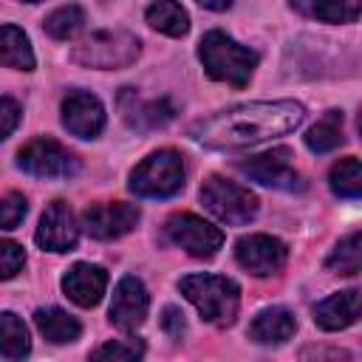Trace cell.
<instances>
[{"instance_id":"1","label":"cell","mask_w":362,"mask_h":362,"mask_svg":"<svg viewBox=\"0 0 362 362\" xmlns=\"http://www.w3.org/2000/svg\"><path fill=\"white\" fill-rule=\"evenodd\" d=\"M305 119V107L294 99L249 102L215 116L198 119L189 127V139L209 150H243L274 136H286Z\"/></svg>"},{"instance_id":"2","label":"cell","mask_w":362,"mask_h":362,"mask_svg":"<svg viewBox=\"0 0 362 362\" xmlns=\"http://www.w3.org/2000/svg\"><path fill=\"white\" fill-rule=\"evenodd\" d=\"M198 59L209 79L226 82L232 88H246L260 57L252 48L226 37L223 31H206L198 45Z\"/></svg>"},{"instance_id":"3","label":"cell","mask_w":362,"mask_h":362,"mask_svg":"<svg viewBox=\"0 0 362 362\" xmlns=\"http://www.w3.org/2000/svg\"><path fill=\"white\" fill-rule=\"evenodd\" d=\"M181 294L198 308V314L212 325H232L240 305V288L235 280L221 274H187L178 283Z\"/></svg>"},{"instance_id":"4","label":"cell","mask_w":362,"mask_h":362,"mask_svg":"<svg viewBox=\"0 0 362 362\" xmlns=\"http://www.w3.org/2000/svg\"><path fill=\"white\" fill-rule=\"evenodd\" d=\"M139 51H141V42L136 34L122 31V28H105V31H93V34L82 37L74 45L71 59L76 65H85V68L113 71V68L133 65Z\"/></svg>"},{"instance_id":"5","label":"cell","mask_w":362,"mask_h":362,"mask_svg":"<svg viewBox=\"0 0 362 362\" xmlns=\"http://www.w3.org/2000/svg\"><path fill=\"white\" fill-rule=\"evenodd\" d=\"M127 187L139 198H173L184 189V158L175 150H156L136 164Z\"/></svg>"},{"instance_id":"6","label":"cell","mask_w":362,"mask_h":362,"mask_svg":"<svg viewBox=\"0 0 362 362\" xmlns=\"http://www.w3.org/2000/svg\"><path fill=\"white\" fill-rule=\"evenodd\" d=\"M201 204L204 209L226 223V226H243L257 215V198L238 181H229L223 175H209L201 187Z\"/></svg>"},{"instance_id":"7","label":"cell","mask_w":362,"mask_h":362,"mask_svg":"<svg viewBox=\"0 0 362 362\" xmlns=\"http://www.w3.org/2000/svg\"><path fill=\"white\" fill-rule=\"evenodd\" d=\"M291 158H294V153L288 147H274L269 153L249 156L246 161H238V170L243 175H249L252 181L263 184V187H274V189H286V192H300V189H305V178L294 170Z\"/></svg>"},{"instance_id":"8","label":"cell","mask_w":362,"mask_h":362,"mask_svg":"<svg viewBox=\"0 0 362 362\" xmlns=\"http://www.w3.org/2000/svg\"><path fill=\"white\" fill-rule=\"evenodd\" d=\"M17 167L34 178H68L79 170V161L54 139H34L17 153Z\"/></svg>"},{"instance_id":"9","label":"cell","mask_w":362,"mask_h":362,"mask_svg":"<svg viewBox=\"0 0 362 362\" xmlns=\"http://www.w3.org/2000/svg\"><path fill=\"white\" fill-rule=\"evenodd\" d=\"M167 238L192 257H212L223 246V232L192 212H175L167 218Z\"/></svg>"},{"instance_id":"10","label":"cell","mask_w":362,"mask_h":362,"mask_svg":"<svg viewBox=\"0 0 362 362\" xmlns=\"http://www.w3.org/2000/svg\"><path fill=\"white\" fill-rule=\"evenodd\" d=\"M235 260L255 277H272L286 266L288 249L272 235H243L235 243Z\"/></svg>"},{"instance_id":"11","label":"cell","mask_w":362,"mask_h":362,"mask_svg":"<svg viewBox=\"0 0 362 362\" xmlns=\"http://www.w3.org/2000/svg\"><path fill=\"white\" fill-rule=\"evenodd\" d=\"M141 212L133 204L124 201H113V204H93L82 212V226L90 238L96 240H113L127 235L136 223H139Z\"/></svg>"},{"instance_id":"12","label":"cell","mask_w":362,"mask_h":362,"mask_svg":"<svg viewBox=\"0 0 362 362\" xmlns=\"http://www.w3.org/2000/svg\"><path fill=\"white\" fill-rule=\"evenodd\" d=\"M34 238H37L40 249H45V252H71L79 238V226H76L71 206L65 201H51L40 218Z\"/></svg>"},{"instance_id":"13","label":"cell","mask_w":362,"mask_h":362,"mask_svg":"<svg viewBox=\"0 0 362 362\" xmlns=\"http://www.w3.org/2000/svg\"><path fill=\"white\" fill-rule=\"evenodd\" d=\"M147 308H150V297H147L144 283L139 277H133V274H124L113 288L110 322L116 328H122V331H136L144 322Z\"/></svg>"},{"instance_id":"14","label":"cell","mask_w":362,"mask_h":362,"mask_svg":"<svg viewBox=\"0 0 362 362\" xmlns=\"http://www.w3.org/2000/svg\"><path fill=\"white\" fill-rule=\"evenodd\" d=\"M62 124L79 139H96L105 130V107L88 90H71L62 99Z\"/></svg>"},{"instance_id":"15","label":"cell","mask_w":362,"mask_h":362,"mask_svg":"<svg viewBox=\"0 0 362 362\" xmlns=\"http://www.w3.org/2000/svg\"><path fill=\"white\" fill-rule=\"evenodd\" d=\"M105 288H107V272L96 263H74L62 277V291L82 308L96 305Z\"/></svg>"},{"instance_id":"16","label":"cell","mask_w":362,"mask_h":362,"mask_svg":"<svg viewBox=\"0 0 362 362\" xmlns=\"http://www.w3.org/2000/svg\"><path fill=\"white\" fill-rule=\"evenodd\" d=\"M359 320V291L345 288L314 305V322L322 331H342Z\"/></svg>"},{"instance_id":"17","label":"cell","mask_w":362,"mask_h":362,"mask_svg":"<svg viewBox=\"0 0 362 362\" xmlns=\"http://www.w3.org/2000/svg\"><path fill=\"white\" fill-rule=\"evenodd\" d=\"M119 105H122V113H124L127 124H130V127H139V130L161 127V124H167V122L175 116V107H173L167 99L141 102V99L136 96V90H130V88H124Z\"/></svg>"},{"instance_id":"18","label":"cell","mask_w":362,"mask_h":362,"mask_svg":"<svg viewBox=\"0 0 362 362\" xmlns=\"http://www.w3.org/2000/svg\"><path fill=\"white\" fill-rule=\"evenodd\" d=\"M297 331V320L288 308L283 305H272L257 311V317L249 325V339L260 342V345H283L286 339H291Z\"/></svg>"},{"instance_id":"19","label":"cell","mask_w":362,"mask_h":362,"mask_svg":"<svg viewBox=\"0 0 362 362\" xmlns=\"http://www.w3.org/2000/svg\"><path fill=\"white\" fill-rule=\"evenodd\" d=\"M291 8L320 23H356L359 0H288Z\"/></svg>"},{"instance_id":"20","label":"cell","mask_w":362,"mask_h":362,"mask_svg":"<svg viewBox=\"0 0 362 362\" xmlns=\"http://www.w3.org/2000/svg\"><path fill=\"white\" fill-rule=\"evenodd\" d=\"M34 322H37L40 334H42L48 342H54V345L74 342V339H79V334H82V325H79L68 311H62V308H57V305H51V308H37V311H34Z\"/></svg>"},{"instance_id":"21","label":"cell","mask_w":362,"mask_h":362,"mask_svg":"<svg viewBox=\"0 0 362 362\" xmlns=\"http://www.w3.org/2000/svg\"><path fill=\"white\" fill-rule=\"evenodd\" d=\"M0 65L17 68V71H34L37 59H34L31 42H28L23 28L0 25Z\"/></svg>"},{"instance_id":"22","label":"cell","mask_w":362,"mask_h":362,"mask_svg":"<svg viewBox=\"0 0 362 362\" xmlns=\"http://www.w3.org/2000/svg\"><path fill=\"white\" fill-rule=\"evenodd\" d=\"M342 144V110L322 113L305 133V147L311 153H331Z\"/></svg>"},{"instance_id":"23","label":"cell","mask_w":362,"mask_h":362,"mask_svg":"<svg viewBox=\"0 0 362 362\" xmlns=\"http://www.w3.org/2000/svg\"><path fill=\"white\" fill-rule=\"evenodd\" d=\"M147 23L167 37H184L189 31V14L175 0H156L147 8Z\"/></svg>"},{"instance_id":"24","label":"cell","mask_w":362,"mask_h":362,"mask_svg":"<svg viewBox=\"0 0 362 362\" xmlns=\"http://www.w3.org/2000/svg\"><path fill=\"white\" fill-rule=\"evenodd\" d=\"M31 351V339H28V328L25 322L11 314L3 311L0 314V356L3 359H23Z\"/></svg>"},{"instance_id":"25","label":"cell","mask_w":362,"mask_h":362,"mask_svg":"<svg viewBox=\"0 0 362 362\" xmlns=\"http://www.w3.org/2000/svg\"><path fill=\"white\" fill-rule=\"evenodd\" d=\"M328 184H331L334 195H339V198H359L362 195V167H359V158H354V156L339 158L331 167Z\"/></svg>"},{"instance_id":"26","label":"cell","mask_w":362,"mask_h":362,"mask_svg":"<svg viewBox=\"0 0 362 362\" xmlns=\"http://www.w3.org/2000/svg\"><path fill=\"white\" fill-rule=\"evenodd\" d=\"M325 266H328L334 274H356V272L362 269V235H359V232H351L348 238H342V240L331 249Z\"/></svg>"},{"instance_id":"27","label":"cell","mask_w":362,"mask_h":362,"mask_svg":"<svg viewBox=\"0 0 362 362\" xmlns=\"http://www.w3.org/2000/svg\"><path fill=\"white\" fill-rule=\"evenodd\" d=\"M42 28L54 40H74L85 28V11L79 6H62V8H57V11H51L45 17Z\"/></svg>"},{"instance_id":"28","label":"cell","mask_w":362,"mask_h":362,"mask_svg":"<svg viewBox=\"0 0 362 362\" xmlns=\"http://www.w3.org/2000/svg\"><path fill=\"white\" fill-rule=\"evenodd\" d=\"M144 354V345L139 339H113V342H105L102 348L93 351V359H139Z\"/></svg>"},{"instance_id":"29","label":"cell","mask_w":362,"mask_h":362,"mask_svg":"<svg viewBox=\"0 0 362 362\" xmlns=\"http://www.w3.org/2000/svg\"><path fill=\"white\" fill-rule=\"evenodd\" d=\"M25 212H28V204H25V198H23L20 192H6V195H0V229H14V226H20L23 218H25Z\"/></svg>"},{"instance_id":"30","label":"cell","mask_w":362,"mask_h":362,"mask_svg":"<svg viewBox=\"0 0 362 362\" xmlns=\"http://www.w3.org/2000/svg\"><path fill=\"white\" fill-rule=\"evenodd\" d=\"M25 266V252L20 243L14 240H3L0 238V280H11L23 272Z\"/></svg>"},{"instance_id":"31","label":"cell","mask_w":362,"mask_h":362,"mask_svg":"<svg viewBox=\"0 0 362 362\" xmlns=\"http://www.w3.org/2000/svg\"><path fill=\"white\" fill-rule=\"evenodd\" d=\"M20 116H23L20 113V105L14 99H8V96H0V141L8 139L17 130Z\"/></svg>"},{"instance_id":"32","label":"cell","mask_w":362,"mask_h":362,"mask_svg":"<svg viewBox=\"0 0 362 362\" xmlns=\"http://www.w3.org/2000/svg\"><path fill=\"white\" fill-rule=\"evenodd\" d=\"M161 328H164L173 339H181V334H184V328H187L184 314H181L175 305H167V308H164V314H161Z\"/></svg>"},{"instance_id":"33","label":"cell","mask_w":362,"mask_h":362,"mask_svg":"<svg viewBox=\"0 0 362 362\" xmlns=\"http://www.w3.org/2000/svg\"><path fill=\"white\" fill-rule=\"evenodd\" d=\"M198 6H204L209 11H226L232 6V0H198Z\"/></svg>"},{"instance_id":"34","label":"cell","mask_w":362,"mask_h":362,"mask_svg":"<svg viewBox=\"0 0 362 362\" xmlns=\"http://www.w3.org/2000/svg\"><path fill=\"white\" fill-rule=\"evenodd\" d=\"M23 3H40V0H23Z\"/></svg>"}]
</instances>
